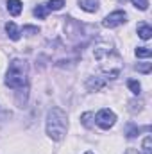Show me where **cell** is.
<instances>
[{"instance_id": "cell-1", "label": "cell", "mask_w": 152, "mask_h": 154, "mask_svg": "<svg viewBox=\"0 0 152 154\" xmlns=\"http://www.w3.org/2000/svg\"><path fill=\"white\" fill-rule=\"evenodd\" d=\"M95 59L100 63V70L106 74V79H116L122 72V59L113 50L109 43H99L93 48Z\"/></svg>"}, {"instance_id": "cell-2", "label": "cell", "mask_w": 152, "mask_h": 154, "mask_svg": "<svg viewBox=\"0 0 152 154\" xmlns=\"http://www.w3.org/2000/svg\"><path fill=\"white\" fill-rule=\"evenodd\" d=\"M68 129V116L61 108H52L47 113V134L54 142H61Z\"/></svg>"}, {"instance_id": "cell-3", "label": "cell", "mask_w": 152, "mask_h": 154, "mask_svg": "<svg viewBox=\"0 0 152 154\" xmlns=\"http://www.w3.org/2000/svg\"><path fill=\"white\" fill-rule=\"evenodd\" d=\"M5 86L13 90H20L27 86V61L13 59L9 63V68L5 74Z\"/></svg>"}, {"instance_id": "cell-4", "label": "cell", "mask_w": 152, "mask_h": 154, "mask_svg": "<svg viewBox=\"0 0 152 154\" xmlns=\"http://www.w3.org/2000/svg\"><path fill=\"white\" fill-rule=\"evenodd\" d=\"M95 122H97V125L102 127V129H111L114 125V122H116V115H114L111 109L104 108V109H100V111L95 115Z\"/></svg>"}, {"instance_id": "cell-5", "label": "cell", "mask_w": 152, "mask_h": 154, "mask_svg": "<svg viewBox=\"0 0 152 154\" xmlns=\"http://www.w3.org/2000/svg\"><path fill=\"white\" fill-rule=\"evenodd\" d=\"M127 22V14L125 11H113L111 14H108L104 20H102V25L108 27V29H113V27H118L122 23Z\"/></svg>"}, {"instance_id": "cell-6", "label": "cell", "mask_w": 152, "mask_h": 154, "mask_svg": "<svg viewBox=\"0 0 152 154\" xmlns=\"http://www.w3.org/2000/svg\"><path fill=\"white\" fill-rule=\"evenodd\" d=\"M106 77H90L88 81H86V88L90 90V91H99L100 88H104L106 86Z\"/></svg>"}, {"instance_id": "cell-7", "label": "cell", "mask_w": 152, "mask_h": 154, "mask_svg": "<svg viewBox=\"0 0 152 154\" xmlns=\"http://www.w3.org/2000/svg\"><path fill=\"white\" fill-rule=\"evenodd\" d=\"M5 32H7V36L13 39V41H18L20 39V34H22V31L16 27V23H13V22H7L5 23Z\"/></svg>"}, {"instance_id": "cell-8", "label": "cell", "mask_w": 152, "mask_h": 154, "mask_svg": "<svg viewBox=\"0 0 152 154\" xmlns=\"http://www.w3.org/2000/svg\"><path fill=\"white\" fill-rule=\"evenodd\" d=\"M22 9H23L22 0H7V11H9V14L18 16L22 13Z\"/></svg>"}, {"instance_id": "cell-9", "label": "cell", "mask_w": 152, "mask_h": 154, "mask_svg": "<svg viewBox=\"0 0 152 154\" xmlns=\"http://www.w3.org/2000/svg\"><path fill=\"white\" fill-rule=\"evenodd\" d=\"M81 9L88 11V13H97L99 11V0H79Z\"/></svg>"}, {"instance_id": "cell-10", "label": "cell", "mask_w": 152, "mask_h": 154, "mask_svg": "<svg viewBox=\"0 0 152 154\" xmlns=\"http://www.w3.org/2000/svg\"><path fill=\"white\" fill-rule=\"evenodd\" d=\"M138 36L141 39H149L152 36V29L150 25H147V23H140L138 25Z\"/></svg>"}, {"instance_id": "cell-11", "label": "cell", "mask_w": 152, "mask_h": 154, "mask_svg": "<svg viewBox=\"0 0 152 154\" xmlns=\"http://www.w3.org/2000/svg\"><path fill=\"white\" fill-rule=\"evenodd\" d=\"M91 118H95V113H91V111L82 113V115H81V122H82V125H84V127H88V129H91V127H93Z\"/></svg>"}, {"instance_id": "cell-12", "label": "cell", "mask_w": 152, "mask_h": 154, "mask_svg": "<svg viewBox=\"0 0 152 154\" xmlns=\"http://www.w3.org/2000/svg\"><path fill=\"white\" fill-rule=\"evenodd\" d=\"M45 5L48 7V11H59V9H63L65 0H48Z\"/></svg>"}, {"instance_id": "cell-13", "label": "cell", "mask_w": 152, "mask_h": 154, "mask_svg": "<svg viewBox=\"0 0 152 154\" xmlns=\"http://www.w3.org/2000/svg\"><path fill=\"white\" fill-rule=\"evenodd\" d=\"M127 86H129V90H131L134 95H140V93H141V84H140L138 81L129 79V81H127Z\"/></svg>"}, {"instance_id": "cell-14", "label": "cell", "mask_w": 152, "mask_h": 154, "mask_svg": "<svg viewBox=\"0 0 152 154\" xmlns=\"http://www.w3.org/2000/svg\"><path fill=\"white\" fill-rule=\"evenodd\" d=\"M47 14H48V7L47 5H38V7H34V16H38L39 20H45L47 18Z\"/></svg>"}, {"instance_id": "cell-15", "label": "cell", "mask_w": 152, "mask_h": 154, "mask_svg": "<svg viewBox=\"0 0 152 154\" xmlns=\"http://www.w3.org/2000/svg\"><path fill=\"white\" fill-rule=\"evenodd\" d=\"M134 54H136V57H145V59H149L152 56V50L149 47H138Z\"/></svg>"}, {"instance_id": "cell-16", "label": "cell", "mask_w": 152, "mask_h": 154, "mask_svg": "<svg viewBox=\"0 0 152 154\" xmlns=\"http://www.w3.org/2000/svg\"><path fill=\"white\" fill-rule=\"evenodd\" d=\"M140 131H141L140 127H136L134 124H129V125H127V131H125V134H127V138H134L136 134H140Z\"/></svg>"}, {"instance_id": "cell-17", "label": "cell", "mask_w": 152, "mask_h": 154, "mask_svg": "<svg viewBox=\"0 0 152 154\" xmlns=\"http://www.w3.org/2000/svg\"><path fill=\"white\" fill-rule=\"evenodd\" d=\"M22 32L27 34V36H34V34H38L39 32V27H36V25H23Z\"/></svg>"}, {"instance_id": "cell-18", "label": "cell", "mask_w": 152, "mask_h": 154, "mask_svg": "<svg viewBox=\"0 0 152 154\" xmlns=\"http://www.w3.org/2000/svg\"><path fill=\"white\" fill-rule=\"evenodd\" d=\"M138 72H141V74H150V68H152V63H138L136 66H134Z\"/></svg>"}, {"instance_id": "cell-19", "label": "cell", "mask_w": 152, "mask_h": 154, "mask_svg": "<svg viewBox=\"0 0 152 154\" xmlns=\"http://www.w3.org/2000/svg\"><path fill=\"white\" fill-rule=\"evenodd\" d=\"M134 7H138L140 11H147L149 9V0H131Z\"/></svg>"}, {"instance_id": "cell-20", "label": "cell", "mask_w": 152, "mask_h": 154, "mask_svg": "<svg viewBox=\"0 0 152 154\" xmlns=\"http://www.w3.org/2000/svg\"><path fill=\"white\" fill-rule=\"evenodd\" d=\"M152 138L150 136H145V140H143V154H152Z\"/></svg>"}, {"instance_id": "cell-21", "label": "cell", "mask_w": 152, "mask_h": 154, "mask_svg": "<svg viewBox=\"0 0 152 154\" xmlns=\"http://www.w3.org/2000/svg\"><path fill=\"white\" fill-rule=\"evenodd\" d=\"M125 154H140V152H138V151H134V149H129Z\"/></svg>"}, {"instance_id": "cell-22", "label": "cell", "mask_w": 152, "mask_h": 154, "mask_svg": "<svg viewBox=\"0 0 152 154\" xmlns=\"http://www.w3.org/2000/svg\"><path fill=\"white\" fill-rule=\"evenodd\" d=\"M86 154H93V152H86Z\"/></svg>"}, {"instance_id": "cell-23", "label": "cell", "mask_w": 152, "mask_h": 154, "mask_svg": "<svg viewBox=\"0 0 152 154\" xmlns=\"http://www.w3.org/2000/svg\"><path fill=\"white\" fill-rule=\"evenodd\" d=\"M123 2H125V0H123Z\"/></svg>"}]
</instances>
